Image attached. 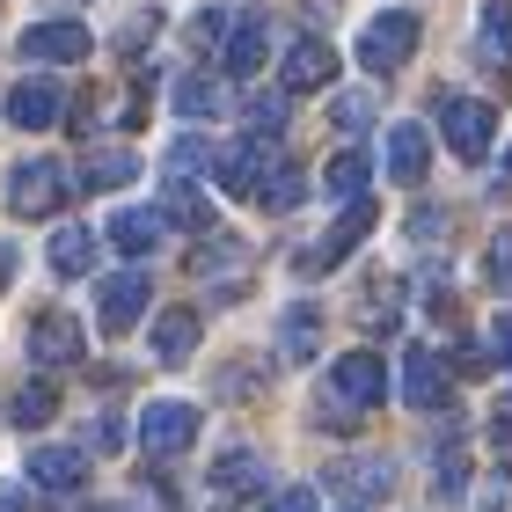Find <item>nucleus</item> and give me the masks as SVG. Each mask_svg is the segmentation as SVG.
Here are the masks:
<instances>
[{"instance_id":"7c9ffc66","label":"nucleus","mask_w":512,"mask_h":512,"mask_svg":"<svg viewBox=\"0 0 512 512\" xmlns=\"http://www.w3.org/2000/svg\"><path fill=\"white\" fill-rule=\"evenodd\" d=\"M220 147H205V139H176L169 147V176H213Z\"/></svg>"},{"instance_id":"e433bc0d","label":"nucleus","mask_w":512,"mask_h":512,"mask_svg":"<svg viewBox=\"0 0 512 512\" xmlns=\"http://www.w3.org/2000/svg\"><path fill=\"white\" fill-rule=\"evenodd\" d=\"M147 37H154V8H139V15L125 22V37H118V44H125V52H139V44H147Z\"/></svg>"},{"instance_id":"39448f33","label":"nucleus","mask_w":512,"mask_h":512,"mask_svg":"<svg viewBox=\"0 0 512 512\" xmlns=\"http://www.w3.org/2000/svg\"><path fill=\"white\" fill-rule=\"evenodd\" d=\"M330 395H337V410L330 417H352V410H374L381 395H388V366L374 352H344L330 366Z\"/></svg>"},{"instance_id":"473e14b6","label":"nucleus","mask_w":512,"mask_h":512,"mask_svg":"<svg viewBox=\"0 0 512 512\" xmlns=\"http://www.w3.org/2000/svg\"><path fill=\"white\" fill-rule=\"evenodd\" d=\"M330 118H337V132L374 125V96H366V88H352V96H337V103H330Z\"/></svg>"},{"instance_id":"7ed1b4c3","label":"nucleus","mask_w":512,"mask_h":512,"mask_svg":"<svg viewBox=\"0 0 512 512\" xmlns=\"http://www.w3.org/2000/svg\"><path fill=\"white\" fill-rule=\"evenodd\" d=\"M439 132H447V147L461 161H491V139H498V110L483 96H439Z\"/></svg>"},{"instance_id":"72a5a7b5","label":"nucleus","mask_w":512,"mask_h":512,"mask_svg":"<svg viewBox=\"0 0 512 512\" xmlns=\"http://www.w3.org/2000/svg\"><path fill=\"white\" fill-rule=\"evenodd\" d=\"M439 498H461V491H469V461H461V447H447V454H439Z\"/></svg>"},{"instance_id":"b1692460","label":"nucleus","mask_w":512,"mask_h":512,"mask_svg":"<svg viewBox=\"0 0 512 512\" xmlns=\"http://www.w3.org/2000/svg\"><path fill=\"white\" fill-rule=\"evenodd\" d=\"M44 264H52L59 278H81V271H96V235H88V227H59V235L44 242Z\"/></svg>"},{"instance_id":"4c0bfd02","label":"nucleus","mask_w":512,"mask_h":512,"mask_svg":"<svg viewBox=\"0 0 512 512\" xmlns=\"http://www.w3.org/2000/svg\"><path fill=\"white\" fill-rule=\"evenodd\" d=\"M271 512H315V491H278Z\"/></svg>"},{"instance_id":"4be33fe9","label":"nucleus","mask_w":512,"mask_h":512,"mask_svg":"<svg viewBox=\"0 0 512 512\" xmlns=\"http://www.w3.org/2000/svg\"><path fill=\"white\" fill-rule=\"evenodd\" d=\"M264 483H271V469H264V454H249V447H235V454H220V461H213V491H220V498L264 491Z\"/></svg>"},{"instance_id":"cd10ccee","label":"nucleus","mask_w":512,"mask_h":512,"mask_svg":"<svg viewBox=\"0 0 512 512\" xmlns=\"http://www.w3.org/2000/svg\"><path fill=\"white\" fill-rule=\"evenodd\" d=\"M300 198H308V176H300L293 161H278V169L264 176V191H256V205H264V213H293Z\"/></svg>"},{"instance_id":"20e7f679","label":"nucleus","mask_w":512,"mask_h":512,"mask_svg":"<svg viewBox=\"0 0 512 512\" xmlns=\"http://www.w3.org/2000/svg\"><path fill=\"white\" fill-rule=\"evenodd\" d=\"M322 491H337L344 505H374V498L395 491V461L388 454H337L322 469Z\"/></svg>"},{"instance_id":"0eeeda50","label":"nucleus","mask_w":512,"mask_h":512,"mask_svg":"<svg viewBox=\"0 0 512 512\" xmlns=\"http://www.w3.org/2000/svg\"><path fill=\"white\" fill-rule=\"evenodd\" d=\"M366 235H374V198H352V205H344V220L330 227V235H322L308 256H300V271H308V278H322V271H337L344 264V256H352Z\"/></svg>"},{"instance_id":"2f4dec72","label":"nucleus","mask_w":512,"mask_h":512,"mask_svg":"<svg viewBox=\"0 0 512 512\" xmlns=\"http://www.w3.org/2000/svg\"><path fill=\"white\" fill-rule=\"evenodd\" d=\"M227 30H235V15H227V8H198V15H191V52L227 44Z\"/></svg>"},{"instance_id":"f704fd0d","label":"nucleus","mask_w":512,"mask_h":512,"mask_svg":"<svg viewBox=\"0 0 512 512\" xmlns=\"http://www.w3.org/2000/svg\"><path fill=\"white\" fill-rule=\"evenodd\" d=\"M491 286H498V293H512V227L491 242Z\"/></svg>"},{"instance_id":"6ab92c4d","label":"nucleus","mask_w":512,"mask_h":512,"mask_svg":"<svg viewBox=\"0 0 512 512\" xmlns=\"http://www.w3.org/2000/svg\"><path fill=\"white\" fill-rule=\"evenodd\" d=\"M161 220L191 227V235H213V198H205L191 176H169V191H161Z\"/></svg>"},{"instance_id":"c756f323","label":"nucleus","mask_w":512,"mask_h":512,"mask_svg":"<svg viewBox=\"0 0 512 512\" xmlns=\"http://www.w3.org/2000/svg\"><path fill=\"white\" fill-rule=\"evenodd\" d=\"M242 118H249L256 139H278V132H286V96H264V88H256V96L242 103Z\"/></svg>"},{"instance_id":"2eb2a0df","label":"nucleus","mask_w":512,"mask_h":512,"mask_svg":"<svg viewBox=\"0 0 512 512\" xmlns=\"http://www.w3.org/2000/svg\"><path fill=\"white\" fill-rule=\"evenodd\" d=\"M161 235H169V220H161V205H125V213H110V249L118 256H154Z\"/></svg>"},{"instance_id":"5701e85b","label":"nucleus","mask_w":512,"mask_h":512,"mask_svg":"<svg viewBox=\"0 0 512 512\" xmlns=\"http://www.w3.org/2000/svg\"><path fill=\"white\" fill-rule=\"evenodd\" d=\"M366 183H374V154H359V147H344L330 169H322V191H330L337 205H352V198H366Z\"/></svg>"},{"instance_id":"423d86ee","label":"nucleus","mask_w":512,"mask_h":512,"mask_svg":"<svg viewBox=\"0 0 512 512\" xmlns=\"http://www.w3.org/2000/svg\"><path fill=\"white\" fill-rule=\"evenodd\" d=\"M278 161H286V154H278L271 147V139H242V147H220V161H213V176H220V191H235V198H256V191H264V176L278 169Z\"/></svg>"},{"instance_id":"1a4fd4ad","label":"nucleus","mask_w":512,"mask_h":512,"mask_svg":"<svg viewBox=\"0 0 512 512\" xmlns=\"http://www.w3.org/2000/svg\"><path fill=\"white\" fill-rule=\"evenodd\" d=\"M147 300H154L147 271H110V278H103V293H96V322H103L110 337H125V330H139Z\"/></svg>"},{"instance_id":"c9c22d12","label":"nucleus","mask_w":512,"mask_h":512,"mask_svg":"<svg viewBox=\"0 0 512 512\" xmlns=\"http://www.w3.org/2000/svg\"><path fill=\"white\" fill-rule=\"evenodd\" d=\"M483 352H491L498 366H512V315H498V322H491V344H483Z\"/></svg>"},{"instance_id":"412c9836","label":"nucleus","mask_w":512,"mask_h":512,"mask_svg":"<svg viewBox=\"0 0 512 512\" xmlns=\"http://www.w3.org/2000/svg\"><path fill=\"white\" fill-rule=\"evenodd\" d=\"M191 352H198V308L154 315V359H161V366H183Z\"/></svg>"},{"instance_id":"dca6fc26","label":"nucleus","mask_w":512,"mask_h":512,"mask_svg":"<svg viewBox=\"0 0 512 512\" xmlns=\"http://www.w3.org/2000/svg\"><path fill=\"white\" fill-rule=\"evenodd\" d=\"M278 81H286V96H308V88H330V81H337V52H330L322 37H300L293 52H286V74H278Z\"/></svg>"},{"instance_id":"6e6552de","label":"nucleus","mask_w":512,"mask_h":512,"mask_svg":"<svg viewBox=\"0 0 512 512\" xmlns=\"http://www.w3.org/2000/svg\"><path fill=\"white\" fill-rule=\"evenodd\" d=\"M139 447H147L154 461L198 447V410L191 403H147V410H139Z\"/></svg>"},{"instance_id":"9d476101","label":"nucleus","mask_w":512,"mask_h":512,"mask_svg":"<svg viewBox=\"0 0 512 512\" xmlns=\"http://www.w3.org/2000/svg\"><path fill=\"white\" fill-rule=\"evenodd\" d=\"M88 44H96V37H88L81 22H30V30L15 37V52L37 59V66H81Z\"/></svg>"},{"instance_id":"a211bd4d","label":"nucleus","mask_w":512,"mask_h":512,"mask_svg":"<svg viewBox=\"0 0 512 512\" xmlns=\"http://www.w3.org/2000/svg\"><path fill=\"white\" fill-rule=\"evenodd\" d=\"M425 169H432V132L425 125H388V176L425 183Z\"/></svg>"},{"instance_id":"4468645a","label":"nucleus","mask_w":512,"mask_h":512,"mask_svg":"<svg viewBox=\"0 0 512 512\" xmlns=\"http://www.w3.org/2000/svg\"><path fill=\"white\" fill-rule=\"evenodd\" d=\"M264 59H271V22L264 15H235V30H227V44H220V66L235 81H256Z\"/></svg>"},{"instance_id":"f03ea898","label":"nucleus","mask_w":512,"mask_h":512,"mask_svg":"<svg viewBox=\"0 0 512 512\" xmlns=\"http://www.w3.org/2000/svg\"><path fill=\"white\" fill-rule=\"evenodd\" d=\"M417 37H425V22H417L410 8H388V15H374L359 30V66L366 74H395V66H410Z\"/></svg>"},{"instance_id":"a19ab883","label":"nucleus","mask_w":512,"mask_h":512,"mask_svg":"<svg viewBox=\"0 0 512 512\" xmlns=\"http://www.w3.org/2000/svg\"><path fill=\"white\" fill-rule=\"evenodd\" d=\"M96 512H139V505H96Z\"/></svg>"},{"instance_id":"aec40b11","label":"nucleus","mask_w":512,"mask_h":512,"mask_svg":"<svg viewBox=\"0 0 512 512\" xmlns=\"http://www.w3.org/2000/svg\"><path fill=\"white\" fill-rule=\"evenodd\" d=\"M322 352V315L308 308V300H293L286 315H278V359H293V366H308Z\"/></svg>"},{"instance_id":"f257e3e1","label":"nucleus","mask_w":512,"mask_h":512,"mask_svg":"<svg viewBox=\"0 0 512 512\" xmlns=\"http://www.w3.org/2000/svg\"><path fill=\"white\" fill-rule=\"evenodd\" d=\"M66 183H74V176H66L52 154H30V161H15V169H8V205L22 220H52L66 205Z\"/></svg>"},{"instance_id":"393cba45","label":"nucleus","mask_w":512,"mask_h":512,"mask_svg":"<svg viewBox=\"0 0 512 512\" xmlns=\"http://www.w3.org/2000/svg\"><path fill=\"white\" fill-rule=\"evenodd\" d=\"M52 417H59V388L52 381H22L8 395V425L15 432H37V425H52Z\"/></svg>"},{"instance_id":"58836bf2","label":"nucleus","mask_w":512,"mask_h":512,"mask_svg":"<svg viewBox=\"0 0 512 512\" xmlns=\"http://www.w3.org/2000/svg\"><path fill=\"white\" fill-rule=\"evenodd\" d=\"M8 271H15V249H0V286H8Z\"/></svg>"},{"instance_id":"79ce46f5","label":"nucleus","mask_w":512,"mask_h":512,"mask_svg":"<svg viewBox=\"0 0 512 512\" xmlns=\"http://www.w3.org/2000/svg\"><path fill=\"white\" fill-rule=\"evenodd\" d=\"M337 512H366V505H337Z\"/></svg>"},{"instance_id":"ddd939ff","label":"nucleus","mask_w":512,"mask_h":512,"mask_svg":"<svg viewBox=\"0 0 512 512\" xmlns=\"http://www.w3.org/2000/svg\"><path fill=\"white\" fill-rule=\"evenodd\" d=\"M81 352H88V337H81L74 315L44 308V315L30 322V359H37V366H81Z\"/></svg>"},{"instance_id":"a878e982","label":"nucleus","mask_w":512,"mask_h":512,"mask_svg":"<svg viewBox=\"0 0 512 512\" xmlns=\"http://www.w3.org/2000/svg\"><path fill=\"white\" fill-rule=\"evenodd\" d=\"M176 110H183V118H220V110H227V88L213 81V74H183L176 81Z\"/></svg>"},{"instance_id":"f8f14e48","label":"nucleus","mask_w":512,"mask_h":512,"mask_svg":"<svg viewBox=\"0 0 512 512\" xmlns=\"http://www.w3.org/2000/svg\"><path fill=\"white\" fill-rule=\"evenodd\" d=\"M0 110H8V125H22V132H52L66 118V88L59 81H15Z\"/></svg>"},{"instance_id":"c85d7f7f","label":"nucleus","mask_w":512,"mask_h":512,"mask_svg":"<svg viewBox=\"0 0 512 512\" xmlns=\"http://www.w3.org/2000/svg\"><path fill=\"white\" fill-rule=\"evenodd\" d=\"M139 176V154H88L81 161V191H118Z\"/></svg>"},{"instance_id":"9b49d317","label":"nucleus","mask_w":512,"mask_h":512,"mask_svg":"<svg viewBox=\"0 0 512 512\" xmlns=\"http://www.w3.org/2000/svg\"><path fill=\"white\" fill-rule=\"evenodd\" d=\"M454 395V366L432 352V344H410L403 352V403L410 410H439Z\"/></svg>"},{"instance_id":"ea45409f","label":"nucleus","mask_w":512,"mask_h":512,"mask_svg":"<svg viewBox=\"0 0 512 512\" xmlns=\"http://www.w3.org/2000/svg\"><path fill=\"white\" fill-rule=\"evenodd\" d=\"M498 191H512V154H505V169H498Z\"/></svg>"},{"instance_id":"f3484780","label":"nucleus","mask_w":512,"mask_h":512,"mask_svg":"<svg viewBox=\"0 0 512 512\" xmlns=\"http://www.w3.org/2000/svg\"><path fill=\"white\" fill-rule=\"evenodd\" d=\"M30 483H37V491H81V483H88V454L81 447H30Z\"/></svg>"},{"instance_id":"bb28decb","label":"nucleus","mask_w":512,"mask_h":512,"mask_svg":"<svg viewBox=\"0 0 512 512\" xmlns=\"http://www.w3.org/2000/svg\"><path fill=\"white\" fill-rule=\"evenodd\" d=\"M476 52L491 59V66H512V8L491 0V8L476 15Z\"/></svg>"}]
</instances>
